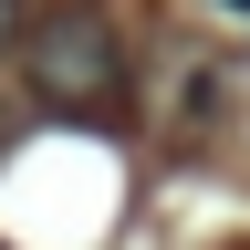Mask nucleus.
Instances as JSON below:
<instances>
[{"mask_svg": "<svg viewBox=\"0 0 250 250\" xmlns=\"http://www.w3.org/2000/svg\"><path fill=\"white\" fill-rule=\"evenodd\" d=\"M21 83L31 104L62 115V125H104L125 104V31L94 11V0H62L21 31Z\"/></svg>", "mask_w": 250, "mask_h": 250, "instance_id": "1", "label": "nucleus"}, {"mask_svg": "<svg viewBox=\"0 0 250 250\" xmlns=\"http://www.w3.org/2000/svg\"><path fill=\"white\" fill-rule=\"evenodd\" d=\"M11 31H21V0H0V52H11Z\"/></svg>", "mask_w": 250, "mask_h": 250, "instance_id": "2", "label": "nucleus"}, {"mask_svg": "<svg viewBox=\"0 0 250 250\" xmlns=\"http://www.w3.org/2000/svg\"><path fill=\"white\" fill-rule=\"evenodd\" d=\"M0 156H11V115H0Z\"/></svg>", "mask_w": 250, "mask_h": 250, "instance_id": "3", "label": "nucleus"}, {"mask_svg": "<svg viewBox=\"0 0 250 250\" xmlns=\"http://www.w3.org/2000/svg\"><path fill=\"white\" fill-rule=\"evenodd\" d=\"M229 11H250V0H229Z\"/></svg>", "mask_w": 250, "mask_h": 250, "instance_id": "4", "label": "nucleus"}]
</instances>
